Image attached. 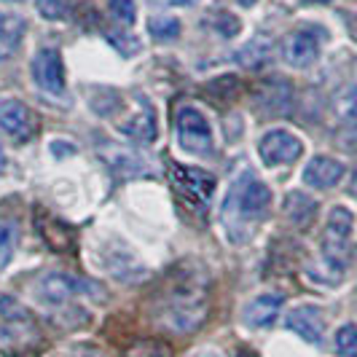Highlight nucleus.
<instances>
[{
	"label": "nucleus",
	"mask_w": 357,
	"mask_h": 357,
	"mask_svg": "<svg viewBox=\"0 0 357 357\" xmlns=\"http://www.w3.org/2000/svg\"><path fill=\"white\" fill-rule=\"evenodd\" d=\"M268 204L271 191L266 183L255 178L250 169H242L223 199V226L231 234V242H236V234H248L252 223L266 218Z\"/></svg>",
	"instance_id": "f257e3e1"
},
{
	"label": "nucleus",
	"mask_w": 357,
	"mask_h": 357,
	"mask_svg": "<svg viewBox=\"0 0 357 357\" xmlns=\"http://www.w3.org/2000/svg\"><path fill=\"white\" fill-rule=\"evenodd\" d=\"M207 317V280L194 271L175 274L161 301V320L172 331H197Z\"/></svg>",
	"instance_id": "f03ea898"
},
{
	"label": "nucleus",
	"mask_w": 357,
	"mask_h": 357,
	"mask_svg": "<svg viewBox=\"0 0 357 357\" xmlns=\"http://www.w3.org/2000/svg\"><path fill=\"white\" fill-rule=\"evenodd\" d=\"M178 140L180 148L191 156H199V159H213L215 156L213 126L199 107L185 105L178 110Z\"/></svg>",
	"instance_id": "7ed1b4c3"
},
{
	"label": "nucleus",
	"mask_w": 357,
	"mask_h": 357,
	"mask_svg": "<svg viewBox=\"0 0 357 357\" xmlns=\"http://www.w3.org/2000/svg\"><path fill=\"white\" fill-rule=\"evenodd\" d=\"M167 175H169V183L175 188L185 207H197V210H204L207 202L213 199L215 191V178L204 169H194V167H183L178 161H169L167 164Z\"/></svg>",
	"instance_id": "20e7f679"
},
{
	"label": "nucleus",
	"mask_w": 357,
	"mask_h": 357,
	"mask_svg": "<svg viewBox=\"0 0 357 357\" xmlns=\"http://www.w3.org/2000/svg\"><path fill=\"white\" fill-rule=\"evenodd\" d=\"M75 293H94L100 296V287L86 280H75L73 274L65 271H52L46 277H40L36 285V296L43 306H62L68 304Z\"/></svg>",
	"instance_id": "39448f33"
},
{
	"label": "nucleus",
	"mask_w": 357,
	"mask_h": 357,
	"mask_svg": "<svg viewBox=\"0 0 357 357\" xmlns=\"http://www.w3.org/2000/svg\"><path fill=\"white\" fill-rule=\"evenodd\" d=\"M30 73L40 91H46L52 97L65 94V65H62V54L56 49H38Z\"/></svg>",
	"instance_id": "423d86ee"
},
{
	"label": "nucleus",
	"mask_w": 357,
	"mask_h": 357,
	"mask_svg": "<svg viewBox=\"0 0 357 357\" xmlns=\"http://www.w3.org/2000/svg\"><path fill=\"white\" fill-rule=\"evenodd\" d=\"M258 153L266 167H285L304 153V143L296 135H290L287 129H271L261 137Z\"/></svg>",
	"instance_id": "0eeeda50"
},
{
	"label": "nucleus",
	"mask_w": 357,
	"mask_h": 357,
	"mask_svg": "<svg viewBox=\"0 0 357 357\" xmlns=\"http://www.w3.org/2000/svg\"><path fill=\"white\" fill-rule=\"evenodd\" d=\"M40 336L36 331V322L30 314H19V317H3L0 325V352L6 355H24L36 347Z\"/></svg>",
	"instance_id": "6e6552de"
},
{
	"label": "nucleus",
	"mask_w": 357,
	"mask_h": 357,
	"mask_svg": "<svg viewBox=\"0 0 357 357\" xmlns=\"http://www.w3.org/2000/svg\"><path fill=\"white\" fill-rule=\"evenodd\" d=\"M0 129L17 140V143H24L36 135V116L33 110L24 105L22 100H14V97H3L0 100Z\"/></svg>",
	"instance_id": "1a4fd4ad"
},
{
	"label": "nucleus",
	"mask_w": 357,
	"mask_h": 357,
	"mask_svg": "<svg viewBox=\"0 0 357 357\" xmlns=\"http://www.w3.org/2000/svg\"><path fill=\"white\" fill-rule=\"evenodd\" d=\"M282 56L290 68H309L320 56V38L312 30H296L282 40Z\"/></svg>",
	"instance_id": "9d476101"
},
{
	"label": "nucleus",
	"mask_w": 357,
	"mask_h": 357,
	"mask_svg": "<svg viewBox=\"0 0 357 357\" xmlns=\"http://www.w3.org/2000/svg\"><path fill=\"white\" fill-rule=\"evenodd\" d=\"M285 325L301 336L306 344H322V333H325V317L317 306L312 304H301L296 309H290L285 317Z\"/></svg>",
	"instance_id": "9b49d317"
},
{
	"label": "nucleus",
	"mask_w": 357,
	"mask_h": 357,
	"mask_svg": "<svg viewBox=\"0 0 357 357\" xmlns=\"http://www.w3.org/2000/svg\"><path fill=\"white\" fill-rule=\"evenodd\" d=\"M102 268L110 271L119 282H137V280H143L145 274L140 258L129 250V248H124V245H116L113 250H105Z\"/></svg>",
	"instance_id": "f8f14e48"
},
{
	"label": "nucleus",
	"mask_w": 357,
	"mask_h": 357,
	"mask_svg": "<svg viewBox=\"0 0 357 357\" xmlns=\"http://www.w3.org/2000/svg\"><path fill=\"white\" fill-rule=\"evenodd\" d=\"M119 132L135 143H153L156 140V113H153L151 102L140 100L137 110L119 124Z\"/></svg>",
	"instance_id": "ddd939ff"
},
{
	"label": "nucleus",
	"mask_w": 357,
	"mask_h": 357,
	"mask_svg": "<svg viewBox=\"0 0 357 357\" xmlns=\"http://www.w3.org/2000/svg\"><path fill=\"white\" fill-rule=\"evenodd\" d=\"M280 309H282V296L264 293V296H255L252 301H248V306L242 309V320L248 328H268V325H274Z\"/></svg>",
	"instance_id": "4468645a"
},
{
	"label": "nucleus",
	"mask_w": 357,
	"mask_h": 357,
	"mask_svg": "<svg viewBox=\"0 0 357 357\" xmlns=\"http://www.w3.org/2000/svg\"><path fill=\"white\" fill-rule=\"evenodd\" d=\"M344 164L331 156H314V159L306 164L304 169V183L312 188H333L341 178H344Z\"/></svg>",
	"instance_id": "2eb2a0df"
},
{
	"label": "nucleus",
	"mask_w": 357,
	"mask_h": 357,
	"mask_svg": "<svg viewBox=\"0 0 357 357\" xmlns=\"http://www.w3.org/2000/svg\"><path fill=\"white\" fill-rule=\"evenodd\" d=\"M24 33H27V22L22 14L0 11V62H6L8 56L17 54Z\"/></svg>",
	"instance_id": "dca6fc26"
},
{
	"label": "nucleus",
	"mask_w": 357,
	"mask_h": 357,
	"mask_svg": "<svg viewBox=\"0 0 357 357\" xmlns=\"http://www.w3.org/2000/svg\"><path fill=\"white\" fill-rule=\"evenodd\" d=\"M255 100L261 102V107L266 113H277L282 116L290 110V100H293V91L285 81H264L258 89H255Z\"/></svg>",
	"instance_id": "f3484780"
},
{
	"label": "nucleus",
	"mask_w": 357,
	"mask_h": 357,
	"mask_svg": "<svg viewBox=\"0 0 357 357\" xmlns=\"http://www.w3.org/2000/svg\"><path fill=\"white\" fill-rule=\"evenodd\" d=\"M282 213H285V218L290 223L306 226L314 218V213H317V202L309 197V194H304V191H290L285 197V202H282Z\"/></svg>",
	"instance_id": "a211bd4d"
},
{
	"label": "nucleus",
	"mask_w": 357,
	"mask_h": 357,
	"mask_svg": "<svg viewBox=\"0 0 357 357\" xmlns=\"http://www.w3.org/2000/svg\"><path fill=\"white\" fill-rule=\"evenodd\" d=\"M43 213V226H40V231H43V239L52 245L54 250H70V242H73V234L68 226H62L56 218H49L46 210H40Z\"/></svg>",
	"instance_id": "6ab92c4d"
},
{
	"label": "nucleus",
	"mask_w": 357,
	"mask_h": 357,
	"mask_svg": "<svg viewBox=\"0 0 357 357\" xmlns=\"http://www.w3.org/2000/svg\"><path fill=\"white\" fill-rule=\"evenodd\" d=\"M36 11L46 22H68L73 14L68 0H36Z\"/></svg>",
	"instance_id": "aec40b11"
},
{
	"label": "nucleus",
	"mask_w": 357,
	"mask_h": 357,
	"mask_svg": "<svg viewBox=\"0 0 357 357\" xmlns=\"http://www.w3.org/2000/svg\"><path fill=\"white\" fill-rule=\"evenodd\" d=\"M126 357H172V349H169L164 341L143 339V341H135V344L126 349Z\"/></svg>",
	"instance_id": "412c9836"
},
{
	"label": "nucleus",
	"mask_w": 357,
	"mask_h": 357,
	"mask_svg": "<svg viewBox=\"0 0 357 357\" xmlns=\"http://www.w3.org/2000/svg\"><path fill=\"white\" fill-rule=\"evenodd\" d=\"M148 36L156 40H169L180 36V22L175 17H153L148 19Z\"/></svg>",
	"instance_id": "4be33fe9"
},
{
	"label": "nucleus",
	"mask_w": 357,
	"mask_h": 357,
	"mask_svg": "<svg viewBox=\"0 0 357 357\" xmlns=\"http://www.w3.org/2000/svg\"><path fill=\"white\" fill-rule=\"evenodd\" d=\"M336 352L341 357H357V325L347 322L336 331Z\"/></svg>",
	"instance_id": "5701e85b"
},
{
	"label": "nucleus",
	"mask_w": 357,
	"mask_h": 357,
	"mask_svg": "<svg viewBox=\"0 0 357 357\" xmlns=\"http://www.w3.org/2000/svg\"><path fill=\"white\" fill-rule=\"evenodd\" d=\"M107 11L113 14V19H119L121 24H135V19H137L135 0H107Z\"/></svg>",
	"instance_id": "b1692460"
},
{
	"label": "nucleus",
	"mask_w": 357,
	"mask_h": 357,
	"mask_svg": "<svg viewBox=\"0 0 357 357\" xmlns=\"http://www.w3.org/2000/svg\"><path fill=\"white\" fill-rule=\"evenodd\" d=\"M336 113H339L341 119H347V121L357 119V89L355 86L344 89L339 97H336Z\"/></svg>",
	"instance_id": "393cba45"
},
{
	"label": "nucleus",
	"mask_w": 357,
	"mask_h": 357,
	"mask_svg": "<svg viewBox=\"0 0 357 357\" xmlns=\"http://www.w3.org/2000/svg\"><path fill=\"white\" fill-rule=\"evenodd\" d=\"M14 245H17V229L0 226V271L8 266V261L14 255Z\"/></svg>",
	"instance_id": "a878e982"
},
{
	"label": "nucleus",
	"mask_w": 357,
	"mask_h": 357,
	"mask_svg": "<svg viewBox=\"0 0 357 357\" xmlns=\"http://www.w3.org/2000/svg\"><path fill=\"white\" fill-rule=\"evenodd\" d=\"M264 56H266V43H264V40H255V43H250L245 52L239 54V59H242L248 68L261 65V62H264Z\"/></svg>",
	"instance_id": "bb28decb"
},
{
	"label": "nucleus",
	"mask_w": 357,
	"mask_h": 357,
	"mask_svg": "<svg viewBox=\"0 0 357 357\" xmlns=\"http://www.w3.org/2000/svg\"><path fill=\"white\" fill-rule=\"evenodd\" d=\"M153 3H159V6H194L199 0H153Z\"/></svg>",
	"instance_id": "cd10ccee"
},
{
	"label": "nucleus",
	"mask_w": 357,
	"mask_h": 357,
	"mask_svg": "<svg viewBox=\"0 0 357 357\" xmlns=\"http://www.w3.org/2000/svg\"><path fill=\"white\" fill-rule=\"evenodd\" d=\"M191 357H223L220 352H215V349H202V352H194Z\"/></svg>",
	"instance_id": "c85d7f7f"
},
{
	"label": "nucleus",
	"mask_w": 357,
	"mask_h": 357,
	"mask_svg": "<svg viewBox=\"0 0 357 357\" xmlns=\"http://www.w3.org/2000/svg\"><path fill=\"white\" fill-rule=\"evenodd\" d=\"M3 167H6V151H3V145H0V172H3Z\"/></svg>",
	"instance_id": "c756f323"
},
{
	"label": "nucleus",
	"mask_w": 357,
	"mask_h": 357,
	"mask_svg": "<svg viewBox=\"0 0 357 357\" xmlns=\"http://www.w3.org/2000/svg\"><path fill=\"white\" fill-rule=\"evenodd\" d=\"M258 0H239V6H245V8H250V6H255Z\"/></svg>",
	"instance_id": "7c9ffc66"
},
{
	"label": "nucleus",
	"mask_w": 357,
	"mask_h": 357,
	"mask_svg": "<svg viewBox=\"0 0 357 357\" xmlns=\"http://www.w3.org/2000/svg\"><path fill=\"white\" fill-rule=\"evenodd\" d=\"M236 357H258V355H252V352H248V349H242V352H239Z\"/></svg>",
	"instance_id": "2f4dec72"
},
{
	"label": "nucleus",
	"mask_w": 357,
	"mask_h": 357,
	"mask_svg": "<svg viewBox=\"0 0 357 357\" xmlns=\"http://www.w3.org/2000/svg\"><path fill=\"white\" fill-rule=\"evenodd\" d=\"M306 3H328V0H306Z\"/></svg>",
	"instance_id": "473e14b6"
}]
</instances>
